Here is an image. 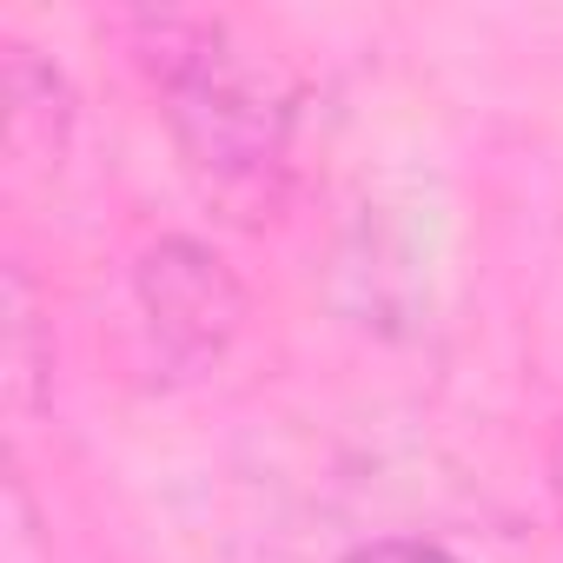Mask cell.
<instances>
[{"mask_svg":"<svg viewBox=\"0 0 563 563\" xmlns=\"http://www.w3.org/2000/svg\"><path fill=\"white\" fill-rule=\"evenodd\" d=\"M41 378H47V372H41V358H34V286H27V272L14 265V272H8V385H14V398L27 405Z\"/></svg>","mask_w":563,"mask_h":563,"instance_id":"cell-4","label":"cell"},{"mask_svg":"<svg viewBox=\"0 0 563 563\" xmlns=\"http://www.w3.org/2000/svg\"><path fill=\"white\" fill-rule=\"evenodd\" d=\"M133 306L159 345L166 365L179 372H199L212 365L239 325H245V286L239 272L206 245V239H186V232H166L140 252L133 265Z\"/></svg>","mask_w":563,"mask_h":563,"instance_id":"cell-2","label":"cell"},{"mask_svg":"<svg viewBox=\"0 0 563 563\" xmlns=\"http://www.w3.org/2000/svg\"><path fill=\"white\" fill-rule=\"evenodd\" d=\"M67 126H74V93L60 80V67L34 60V47H8V146L27 166H60L67 153Z\"/></svg>","mask_w":563,"mask_h":563,"instance_id":"cell-3","label":"cell"},{"mask_svg":"<svg viewBox=\"0 0 563 563\" xmlns=\"http://www.w3.org/2000/svg\"><path fill=\"white\" fill-rule=\"evenodd\" d=\"M140 60L159 87V113L173 126L192 179L232 206H258L278 192L292 159V80L272 54L245 47L225 21H140Z\"/></svg>","mask_w":563,"mask_h":563,"instance_id":"cell-1","label":"cell"},{"mask_svg":"<svg viewBox=\"0 0 563 563\" xmlns=\"http://www.w3.org/2000/svg\"><path fill=\"white\" fill-rule=\"evenodd\" d=\"M345 563H457V556L444 543H431V537H378V543L352 550Z\"/></svg>","mask_w":563,"mask_h":563,"instance_id":"cell-5","label":"cell"}]
</instances>
